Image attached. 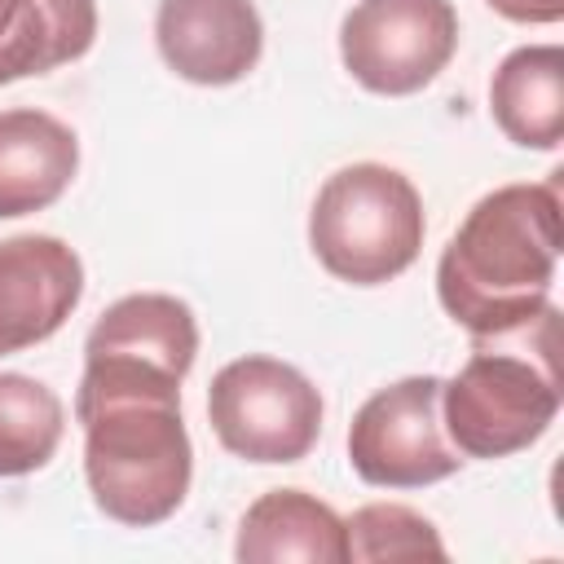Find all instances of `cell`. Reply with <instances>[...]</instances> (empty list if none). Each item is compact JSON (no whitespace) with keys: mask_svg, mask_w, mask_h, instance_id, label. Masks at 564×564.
I'll return each mask as SVG.
<instances>
[{"mask_svg":"<svg viewBox=\"0 0 564 564\" xmlns=\"http://www.w3.org/2000/svg\"><path fill=\"white\" fill-rule=\"evenodd\" d=\"M93 502L128 524H163L189 494L194 445L181 419V379L123 357H84L75 397Z\"/></svg>","mask_w":564,"mask_h":564,"instance_id":"obj_1","label":"cell"},{"mask_svg":"<svg viewBox=\"0 0 564 564\" xmlns=\"http://www.w3.org/2000/svg\"><path fill=\"white\" fill-rule=\"evenodd\" d=\"M564 247L560 172L538 185L485 194L436 264L445 313L471 335H498L546 308Z\"/></svg>","mask_w":564,"mask_h":564,"instance_id":"obj_2","label":"cell"},{"mask_svg":"<svg viewBox=\"0 0 564 564\" xmlns=\"http://www.w3.org/2000/svg\"><path fill=\"white\" fill-rule=\"evenodd\" d=\"M555 308H538L529 322L471 335L467 366L441 383L445 432L467 458H507L529 449L560 414V352Z\"/></svg>","mask_w":564,"mask_h":564,"instance_id":"obj_3","label":"cell"},{"mask_svg":"<svg viewBox=\"0 0 564 564\" xmlns=\"http://www.w3.org/2000/svg\"><path fill=\"white\" fill-rule=\"evenodd\" d=\"M308 242L322 269L352 286L405 273L423 247V198L388 163H352L326 176L308 212Z\"/></svg>","mask_w":564,"mask_h":564,"instance_id":"obj_4","label":"cell"},{"mask_svg":"<svg viewBox=\"0 0 564 564\" xmlns=\"http://www.w3.org/2000/svg\"><path fill=\"white\" fill-rule=\"evenodd\" d=\"M216 441L247 463H300L322 432L317 388L278 357H238L207 388Z\"/></svg>","mask_w":564,"mask_h":564,"instance_id":"obj_5","label":"cell"},{"mask_svg":"<svg viewBox=\"0 0 564 564\" xmlns=\"http://www.w3.org/2000/svg\"><path fill=\"white\" fill-rule=\"evenodd\" d=\"M348 458L366 485L423 489L458 471V449L441 427V379L410 375L379 388L348 427Z\"/></svg>","mask_w":564,"mask_h":564,"instance_id":"obj_6","label":"cell"},{"mask_svg":"<svg viewBox=\"0 0 564 564\" xmlns=\"http://www.w3.org/2000/svg\"><path fill=\"white\" fill-rule=\"evenodd\" d=\"M458 48L449 0H357L339 26V57L352 79L383 97L427 88Z\"/></svg>","mask_w":564,"mask_h":564,"instance_id":"obj_7","label":"cell"},{"mask_svg":"<svg viewBox=\"0 0 564 564\" xmlns=\"http://www.w3.org/2000/svg\"><path fill=\"white\" fill-rule=\"evenodd\" d=\"M84 295L79 256L53 234H18L0 242V357L22 352L75 313Z\"/></svg>","mask_w":564,"mask_h":564,"instance_id":"obj_8","label":"cell"},{"mask_svg":"<svg viewBox=\"0 0 564 564\" xmlns=\"http://www.w3.org/2000/svg\"><path fill=\"white\" fill-rule=\"evenodd\" d=\"M154 40L181 79L225 88L256 70L264 26L251 0H159Z\"/></svg>","mask_w":564,"mask_h":564,"instance_id":"obj_9","label":"cell"},{"mask_svg":"<svg viewBox=\"0 0 564 564\" xmlns=\"http://www.w3.org/2000/svg\"><path fill=\"white\" fill-rule=\"evenodd\" d=\"M79 167L75 132L44 110H0V220L44 212Z\"/></svg>","mask_w":564,"mask_h":564,"instance_id":"obj_10","label":"cell"},{"mask_svg":"<svg viewBox=\"0 0 564 564\" xmlns=\"http://www.w3.org/2000/svg\"><path fill=\"white\" fill-rule=\"evenodd\" d=\"M84 357H123L185 379L198 357V322L189 304L176 295H159V291L123 295L88 330Z\"/></svg>","mask_w":564,"mask_h":564,"instance_id":"obj_11","label":"cell"},{"mask_svg":"<svg viewBox=\"0 0 564 564\" xmlns=\"http://www.w3.org/2000/svg\"><path fill=\"white\" fill-rule=\"evenodd\" d=\"M234 555L242 564H278V560L344 564L348 560L344 520L304 489H269L247 507Z\"/></svg>","mask_w":564,"mask_h":564,"instance_id":"obj_12","label":"cell"},{"mask_svg":"<svg viewBox=\"0 0 564 564\" xmlns=\"http://www.w3.org/2000/svg\"><path fill=\"white\" fill-rule=\"evenodd\" d=\"M494 123L524 150H555L564 141V48L524 44L502 57L489 79Z\"/></svg>","mask_w":564,"mask_h":564,"instance_id":"obj_13","label":"cell"},{"mask_svg":"<svg viewBox=\"0 0 564 564\" xmlns=\"http://www.w3.org/2000/svg\"><path fill=\"white\" fill-rule=\"evenodd\" d=\"M93 35V0H0V84L84 57Z\"/></svg>","mask_w":564,"mask_h":564,"instance_id":"obj_14","label":"cell"},{"mask_svg":"<svg viewBox=\"0 0 564 564\" xmlns=\"http://www.w3.org/2000/svg\"><path fill=\"white\" fill-rule=\"evenodd\" d=\"M66 414L53 388L31 375H0V476L40 471L62 441Z\"/></svg>","mask_w":564,"mask_h":564,"instance_id":"obj_15","label":"cell"},{"mask_svg":"<svg viewBox=\"0 0 564 564\" xmlns=\"http://www.w3.org/2000/svg\"><path fill=\"white\" fill-rule=\"evenodd\" d=\"M348 560H445V542L427 516L401 502H370L344 520Z\"/></svg>","mask_w":564,"mask_h":564,"instance_id":"obj_16","label":"cell"},{"mask_svg":"<svg viewBox=\"0 0 564 564\" xmlns=\"http://www.w3.org/2000/svg\"><path fill=\"white\" fill-rule=\"evenodd\" d=\"M489 9L511 22H560L564 18V0H489Z\"/></svg>","mask_w":564,"mask_h":564,"instance_id":"obj_17","label":"cell"}]
</instances>
